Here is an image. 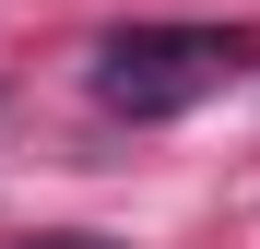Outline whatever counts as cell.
Masks as SVG:
<instances>
[{"label":"cell","mask_w":260,"mask_h":249,"mask_svg":"<svg viewBox=\"0 0 260 249\" xmlns=\"http://www.w3.org/2000/svg\"><path fill=\"white\" fill-rule=\"evenodd\" d=\"M260 48L237 24H118L95 48V107L107 119H178L201 95H225V83L248 71Z\"/></svg>","instance_id":"1"},{"label":"cell","mask_w":260,"mask_h":249,"mask_svg":"<svg viewBox=\"0 0 260 249\" xmlns=\"http://www.w3.org/2000/svg\"><path fill=\"white\" fill-rule=\"evenodd\" d=\"M24 249H118V237H95V226H59V237H24Z\"/></svg>","instance_id":"2"}]
</instances>
